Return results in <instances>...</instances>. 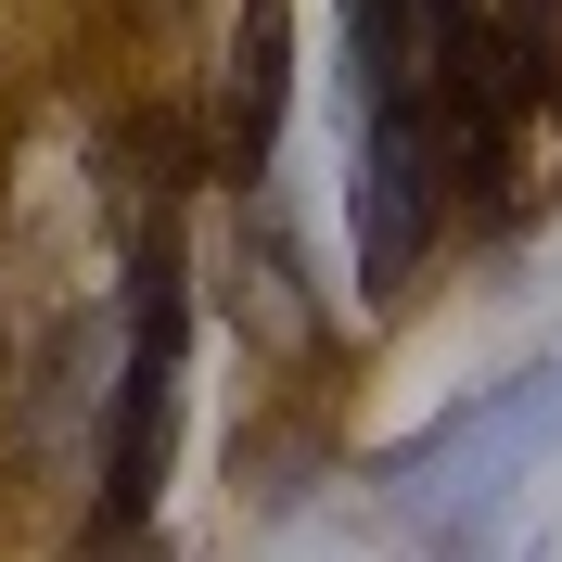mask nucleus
I'll return each mask as SVG.
<instances>
[{"mask_svg":"<svg viewBox=\"0 0 562 562\" xmlns=\"http://www.w3.org/2000/svg\"><path fill=\"white\" fill-rule=\"evenodd\" d=\"M281 65H294V38H281V0H244V38H231V167H269L281 140Z\"/></svg>","mask_w":562,"mask_h":562,"instance_id":"nucleus-3","label":"nucleus"},{"mask_svg":"<svg viewBox=\"0 0 562 562\" xmlns=\"http://www.w3.org/2000/svg\"><path fill=\"white\" fill-rule=\"evenodd\" d=\"M167 435H179V256L140 244L128 358H115V409H103V525H140L167 498Z\"/></svg>","mask_w":562,"mask_h":562,"instance_id":"nucleus-2","label":"nucleus"},{"mask_svg":"<svg viewBox=\"0 0 562 562\" xmlns=\"http://www.w3.org/2000/svg\"><path fill=\"white\" fill-rule=\"evenodd\" d=\"M550 448H562V358H537L512 384L435 409L409 448H384L371 486H384V512H409V525H473V512H486L498 486H525Z\"/></svg>","mask_w":562,"mask_h":562,"instance_id":"nucleus-1","label":"nucleus"}]
</instances>
